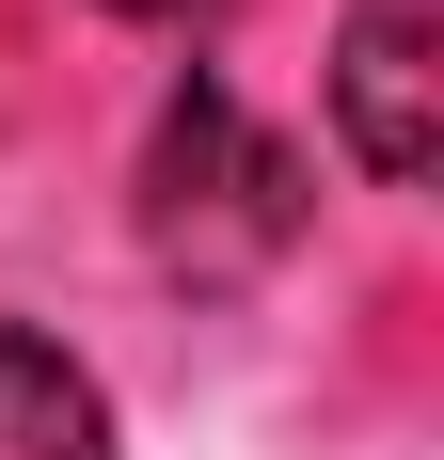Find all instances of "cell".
Here are the masks:
<instances>
[{
    "label": "cell",
    "mask_w": 444,
    "mask_h": 460,
    "mask_svg": "<svg viewBox=\"0 0 444 460\" xmlns=\"http://www.w3.org/2000/svg\"><path fill=\"white\" fill-rule=\"evenodd\" d=\"M0 460H111V397H95L80 349L0 318Z\"/></svg>",
    "instance_id": "3"
},
{
    "label": "cell",
    "mask_w": 444,
    "mask_h": 460,
    "mask_svg": "<svg viewBox=\"0 0 444 460\" xmlns=\"http://www.w3.org/2000/svg\"><path fill=\"white\" fill-rule=\"evenodd\" d=\"M429 48H444V0H365L350 48H333V128L381 190H413L444 159V64Z\"/></svg>",
    "instance_id": "2"
},
{
    "label": "cell",
    "mask_w": 444,
    "mask_h": 460,
    "mask_svg": "<svg viewBox=\"0 0 444 460\" xmlns=\"http://www.w3.org/2000/svg\"><path fill=\"white\" fill-rule=\"evenodd\" d=\"M111 16H191V0H111Z\"/></svg>",
    "instance_id": "4"
},
{
    "label": "cell",
    "mask_w": 444,
    "mask_h": 460,
    "mask_svg": "<svg viewBox=\"0 0 444 460\" xmlns=\"http://www.w3.org/2000/svg\"><path fill=\"white\" fill-rule=\"evenodd\" d=\"M143 238H159L191 286L254 270V254H286V238H302V159H286V143H270L222 80H175L159 159H143Z\"/></svg>",
    "instance_id": "1"
}]
</instances>
